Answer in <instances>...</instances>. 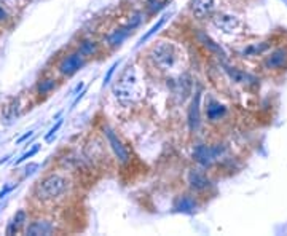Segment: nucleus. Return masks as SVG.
<instances>
[{"mask_svg": "<svg viewBox=\"0 0 287 236\" xmlns=\"http://www.w3.org/2000/svg\"><path fill=\"white\" fill-rule=\"evenodd\" d=\"M112 91L121 104H131L136 99L141 97L142 88L139 83L138 72H136V69L133 66H128L123 70V74L115 82Z\"/></svg>", "mask_w": 287, "mask_h": 236, "instance_id": "1", "label": "nucleus"}, {"mask_svg": "<svg viewBox=\"0 0 287 236\" xmlns=\"http://www.w3.org/2000/svg\"><path fill=\"white\" fill-rule=\"evenodd\" d=\"M181 58L179 48L172 42H158L150 49V59L153 61L156 67L163 70L174 69Z\"/></svg>", "mask_w": 287, "mask_h": 236, "instance_id": "2", "label": "nucleus"}, {"mask_svg": "<svg viewBox=\"0 0 287 236\" xmlns=\"http://www.w3.org/2000/svg\"><path fill=\"white\" fill-rule=\"evenodd\" d=\"M67 189V179L62 176H48L45 181H42L37 185V190H35V195L37 198L47 201V199H54L59 195H62Z\"/></svg>", "mask_w": 287, "mask_h": 236, "instance_id": "3", "label": "nucleus"}, {"mask_svg": "<svg viewBox=\"0 0 287 236\" xmlns=\"http://www.w3.org/2000/svg\"><path fill=\"white\" fill-rule=\"evenodd\" d=\"M212 24L225 34H239L244 29L242 21L238 16L230 15V13H217V15H214Z\"/></svg>", "mask_w": 287, "mask_h": 236, "instance_id": "4", "label": "nucleus"}, {"mask_svg": "<svg viewBox=\"0 0 287 236\" xmlns=\"http://www.w3.org/2000/svg\"><path fill=\"white\" fill-rule=\"evenodd\" d=\"M83 62H85L83 53L70 54V56H67V58L61 62L59 70H61V72H62L64 75H72V74H75L77 70L83 66Z\"/></svg>", "mask_w": 287, "mask_h": 236, "instance_id": "5", "label": "nucleus"}, {"mask_svg": "<svg viewBox=\"0 0 287 236\" xmlns=\"http://www.w3.org/2000/svg\"><path fill=\"white\" fill-rule=\"evenodd\" d=\"M220 152H222V148H220V147L199 145V147H196V150H195V158H196V161H199L201 164H204V166H207V164H211L215 158H217Z\"/></svg>", "mask_w": 287, "mask_h": 236, "instance_id": "6", "label": "nucleus"}, {"mask_svg": "<svg viewBox=\"0 0 287 236\" xmlns=\"http://www.w3.org/2000/svg\"><path fill=\"white\" fill-rule=\"evenodd\" d=\"M287 64V49L278 48L265 59V67L267 69H281Z\"/></svg>", "mask_w": 287, "mask_h": 236, "instance_id": "7", "label": "nucleus"}, {"mask_svg": "<svg viewBox=\"0 0 287 236\" xmlns=\"http://www.w3.org/2000/svg\"><path fill=\"white\" fill-rule=\"evenodd\" d=\"M105 134H107V139H109V144L112 145L115 155H117V158H118L120 161L126 163L128 158H129V153H128V150L125 148V145L121 144V141L117 138V136H115V133H113L112 130H109V128H107V130H105Z\"/></svg>", "mask_w": 287, "mask_h": 236, "instance_id": "8", "label": "nucleus"}, {"mask_svg": "<svg viewBox=\"0 0 287 236\" xmlns=\"http://www.w3.org/2000/svg\"><path fill=\"white\" fill-rule=\"evenodd\" d=\"M215 0H191V13L198 19L206 18L214 10Z\"/></svg>", "mask_w": 287, "mask_h": 236, "instance_id": "9", "label": "nucleus"}, {"mask_svg": "<svg viewBox=\"0 0 287 236\" xmlns=\"http://www.w3.org/2000/svg\"><path fill=\"white\" fill-rule=\"evenodd\" d=\"M189 125H190V130L195 131L196 128L199 126V93H196L195 99L190 105V110H189Z\"/></svg>", "mask_w": 287, "mask_h": 236, "instance_id": "10", "label": "nucleus"}, {"mask_svg": "<svg viewBox=\"0 0 287 236\" xmlns=\"http://www.w3.org/2000/svg\"><path fill=\"white\" fill-rule=\"evenodd\" d=\"M189 182L195 190H203L206 187H209V181L206 179V176L198 173V171H191L189 174Z\"/></svg>", "mask_w": 287, "mask_h": 236, "instance_id": "11", "label": "nucleus"}, {"mask_svg": "<svg viewBox=\"0 0 287 236\" xmlns=\"http://www.w3.org/2000/svg\"><path fill=\"white\" fill-rule=\"evenodd\" d=\"M206 113H207V118L209 120H219L225 113V107L219 102H215V101H211L209 105L206 107Z\"/></svg>", "mask_w": 287, "mask_h": 236, "instance_id": "12", "label": "nucleus"}, {"mask_svg": "<svg viewBox=\"0 0 287 236\" xmlns=\"http://www.w3.org/2000/svg\"><path fill=\"white\" fill-rule=\"evenodd\" d=\"M51 225L47 224V222H35V224H32L31 227L27 228V235H49L51 233Z\"/></svg>", "mask_w": 287, "mask_h": 236, "instance_id": "13", "label": "nucleus"}, {"mask_svg": "<svg viewBox=\"0 0 287 236\" xmlns=\"http://www.w3.org/2000/svg\"><path fill=\"white\" fill-rule=\"evenodd\" d=\"M129 29H133V26L129 24L128 27H121V29H118V31H115L110 37H109V42H110V45H118V44H121L125 39H126V35H128V32H129Z\"/></svg>", "mask_w": 287, "mask_h": 236, "instance_id": "14", "label": "nucleus"}, {"mask_svg": "<svg viewBox=\"0 0 287 236\" xmlns=\"http://www.w3.org/2000/svg\"><path fill=\"white\" fill-rule=\"evenodd\" d=\"M169 16H171V15H163V16H161L160 19H158V23H156V24H155V26L152 27V29H150V31H148V32H147L145 35H142V37H141V40H139V45H142V44H144V42H147V40H148L150 37H152V35H153L155 32H158V29H160V27H161V26H163L164 23H166V19H168Z\"/></svg>", "mask_w": 287, "mask_h": 236, "instance_id": "15", "label": "nucleus"}, {"mask_svg": "<svg viewBox=\"0 0 287 236\" xmlns=\"http://www.w3.org/2000/svg\"><path fill=\"white\" fill-rule=\"evenodd\" d=\"M24 219H26V214H24V211H19L16 216H14V219H13V222L10 224V227H8V235H11V233H14V230H18V228L21 227V224L24 222Z\"/></svg>", "mask_w": 287, "mask_h": 236, "instance_id": "16", "label": "nucleus"}, {"mask_svg": "<svg viewBox=\"0 0 287 236\" xmlns=\"http://www.w3.org/2000/svg\"><path fill=\"white\" fill-rule=\"evenodd\" d=\"M227 72L235 82H238V83H246V80H247V75H244L242 72H239V70H236V69L227 67Z\"/></svg>", "mask_w": 287, "mask_h": 236, "instance_id": "17", "label": "nucleus"}, {"mask_svg": "<svg viewBox=\"0 0 287 236\" xmlns=\"http://www.w3.org/2000/svg\"><path fill=\"white\" fill-rule=\"evenodd\" d=\"M176 207H177V211H189V209H193V207H195V203H193L190 198L184 196L181 199V204L176 206Z\"/></svg>", "mask_w": 287, "mask_h": 236, "instance_id": "18", "label": "nucleus"}, {"mask_svg": "<svg viewBox=\"0 0 287 236\" xmlns=\"http://www.w3.org/2000/svg\"><path fill=\"white\" fill-rule=\"evenodd\" d=\"M54 87V82L53 80H45V82H42L39 85V91L40 93H47L48 90H51Z\"/></svg>", "mask_w": 287, "mask_h": 236, "instance_id": "19", "label": "nucleus"}, {"mask_svg": "<svg viewBox=\"0 0 287 236\" xmlns=\"http://www.w3.org/2000/svg\"><path fill=\"white\" fill-rule=\"evenodd\" d=\"M39 148H40L39 145H35V147H34V148L31 150V152H27V153H24L23 156H21V158H19V160L16 161V164H19V163H23V161H24V160H27V158H31V156H32V155H35V153H37V152H39Z\"/></svg>", "mask_w": 287, "mask_h": 236, "instance_id": "20", "label": "nucleus"}, {"mask_svg": "<svg viewBox=\"0 0 287 236\" xmlns=\"http://www.w3.org/2000/svg\"><path fill=\"white\" fill-rule=\"evenodd\" d=\"M61 125H62V120H59V121H57V123H56V126H53L51 130H49V133L47 134V138H45L48 142L53 139V136H54V134H56V131H57V130H59V128H61Z\"/></svg>", "mask_w": 287, "mask_h": 236, "instance_id": "21", "label": "nucleus"}, {"mask_svg": "<svg viewBox=\"0 0 287 236\" xmlns=\"http://www.w3.org/2000/svg\"><path fill=\"white\" fill-rule=\"evenodd\" d=\"M95 51H96V47L93 44H90V42H86V44L83 45V54H91Z\"/></svg>", "mask_w": 287, "mask_h": 236, "instance_id": "22", "label": "nucleus"}, {"mask_svg": "<svg viewBox=\"0 0 287 236\" xmlns=\"http://www.w3.org/2000/svg\"><path fill=\"white\" fill-rule=\"evenodd\" d=\"M118 64H120V62H115L113 66L109 69V72H107V75L104 77V83H109V82H110V78H112V75H113V72H115V69L118 67Z\"/></svg>", "mask_w": 287, "mask_h": 236, "instance_id": "23", "label": "nucleus"}, {"mask_svg": "<svg viewBox=\"0 0 287 236\" xmlns=\"http://www.w3.org/2000/svg\"><path fill=\"white\" fill-rule=\"evenodd\" d=\"M34 169H37V164H32L31 168H27V169H26V176L32 174V173H34Z\"/></svg>", "mask_w": 287, "mask_h": 236, "instance_id": "24", "label": "nucleus"}, {"mask_svg": "<svg viewBox=\"0 0 287 236\" xmlns=\"http://www.w3.org/2000/svg\"><path fill=\"white\" fill-rule=\"evenodd\" d=\"M31 136H32V131H29V133H27V134H24V136H23V138H21V139H19L18 142H23V141H26L27 138H31Z\"/></svg>", "mask_w": 287, "mask_h": 236, "instance_id": "25", "label": "nucleus"}, {"mask_svg": "<svg viewBox=\"0 0 287 236\" xmlns=\"http://www.w3.org/2000/svg\"><path fill=\"white\" fill-rule=\"evenodd\" d=\"M6 18V13L2 10V8H0V21H2V19H5Z\"/></svg>", "mask_w": 287, "mask_h": 236, "instance_id": "26", "label": "nucleus"}]
</instances>
